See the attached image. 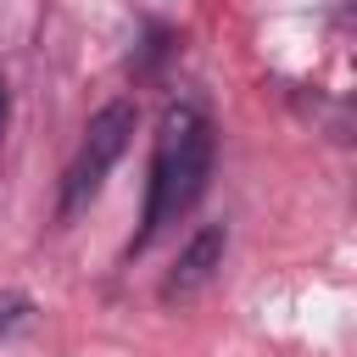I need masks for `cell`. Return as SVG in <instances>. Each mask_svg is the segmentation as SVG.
I'll list each match as a JSON object with an SVG mask.
<instances>
[{
  "mask_svg": "<svg viewBox=\"0 0 357 357\" xmlns=\"http://www.w3.org/2000/svg\"><path fill=\"white\" fill-rule=\"evenodd\" d=\"M212 156H218V134L212 117L190 100L167 106L156 123V145H151V184H145V212H139V234L128 245V257H139L162 229H173L212 178Z\"/></svg>",
  "mask_w": 357,
  "mask_h": 357,
  "instance_id": "1",
  "label": "cell"
},
{
  "mask_svg": "<svg viewBox=\"0 0 357 357\" xmlns=\"http://www.w3.org/2000/svg\"><path fill=\"white\" fill-rule=\"evenodd\" d=\"M128 139H134V100H106L95 117H89V128H84V139H78V156L67 162V173H61V201H56V218L67 223L84 201H95V190L106 184V173H112V162L128 151Z\"/></svg>",
  "mask_w": 357,
  "mask_h": 357,
  "instance_id": "2",
  "label": "cell"
},
{
  "mask_svg": "<svg viewBox=\"0 0 357 357\" xmlns=\"http://www.w3.org/2000/svg\"><path fill=\"white\" fill-rule=\"evenodd\" d=\"M223 251H229V229H223V223L195 229V240H190V245L178 251V262H173V273L162 279V301H190V296H201V290L218 279Z\"/></svg>",
  "mask_w": 357,
  "mask_h": 357,
  "instance_id": "3",
  "label": "cell"
},
{
  "mask_svg": "<svg viewBox=\"0 0 357 357\" xmlns=\"http://www.w3.org/2000/svg\"><path fill=\"white\" fill-rule=\"evenodd\" d=\"M28 318H33V296H22V290H0V340L17 335Z\"/></svg>",
  "mask_w": 357,
  "mask_h": 357,
  "instance_id": "4",
  "label": "cell"
},
{
  "mask_svg": "<svg viewBox=\"0 0 357 357\" xmlns=\"http://www.w3.org/2000/svg\"><path fill=\"white\" fill-rule=\"evenodd\" d=\"M6 117H11V89H6V78H0V134H6Z\"/></svg>",
  "mask_w": 357,
  "mask_h": 357,
  "instance_id": "5",
  "label": "cell"
}]
</instances>
